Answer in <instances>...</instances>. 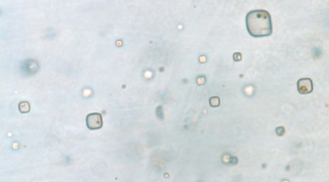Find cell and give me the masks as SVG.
Listing matches in <instances>:
<instances>
[{"label": "cell", "mask_w": 329, "mask_h": 182, "mask_svg": "<svg viewBox=\"0 0 329 182\" xmlns=\"http://www.w3.org/2000/svg\"><path fill=\"white\" fill-rule=\"evenodd\" d=\"M245 23L248 31L255 38L270 36L273 33V25L270 13L265 10L251 11L247 14Z\"/></svg>", "instance_id": "obj_1"}, {"label": "cell", "mask_w": 329, "mask_h": 182, "mask_svg": "<svg viewBox=\"0 0 329 182\" xmlns=\"http://www.w3.org/2000/svg\"><path fill=\"white\" fill-rule=\"evenodd\" d=\"M86 124L89 129H98L103 127V120L101 114L99 113H90L86 117Z\"/></svg>", "instance_id": "obj_2"}, {"label": "cell", "mask_w": 329, "mask_h": 182, "mask_svg": "<svg viewBox=\"0 0 329 182\" xmlns=\"http://www.w3.org/2000/svg\"><path fill=\"white\" fill-rule=\"evenodd\" d=\"M297 88L300 94H310L314 89L312 80L309 78H300L297 82Z\"/></svg>", "instance_id": "obj_3"}, {"label": "cell", "mask_w": 329, "mask_h": 182, "mask_svg": "<svg viewBox=\"0 0 329 182\" xmlns=\"http://www.w3.org/2000/svg\"><path fill=\"white\" fill-rule=\"evenodd\" d=\"M18 109L20 113H29L31 110V105L29 102L26 101H22L18 104Z\"/></svg>", "instance_id": "obj_4"}, {"label": "cell", "mask_w": 329, "mask_h": 182, "mask_svg": "<svg viewBox=\"0 0 329 182\" xmlns=\"http://www.w3.org/2000/svg\"><path fill=\"white\" fill-rule=\"evenodd\" d=\"M220 99L218 97H212L210 99V104L212 107H218L220 105Z\"/></svg>", "instance_id": "obj_5"}, {"label": "cell", "mask_w": 329, "mask_h": 182, "mask_svg": "<svg viewBox=\"0 0 329 182\" xmlns=\"http://www.w3.org/2000/svg\"><path fill=\"white\" fill-rule=\"evenodd\" d=\"M276 132L277 135L279 136H283L285 134V128L283 126L278 127L276 129Z\"/></svg>", "instance_id": "obj_6"}, {"label": "cell", "mask_w": 329, "mask_h": 182, "mask_svg": "<svg viewBox=\"0 0 329 182\" xmlns=\"http://www.w3.org/2000/svg\"><path fill=\"white\" fill-rule=\"evenodd\" d=\"M234 59L235 61H239L242 59V55L240 53H235L234 54Z\"/></svg>", "instance_id": "obj_7"}, {"label": "cell", "mask_w": 329, "mask_h": 182, "mask_svg": "<svg viewBox=\"0 0 329 182\" xmlns=\"http://www.w3.org/2000/svg\"><path fill=\"white\" fill-rule=\"evenodd\" d=\"M230 162L232 164H235V163H237V158H236L235 157H232L230 159Z\"/></svg>", "instance_id": "obj_8"}]
</instances>
